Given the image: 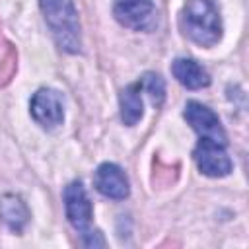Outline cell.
<instances>
[{"mask_svg":"<svg viewBox=\"0 0 249 249\" xmlns=\"http://www.w3.org/2000/svg\"><path fill=\"white\" fill-rule=\"evenodd\" d=\"M181 31L200 47H214L222 37V19L212 0H187L179 18Z\"/></svg>","mask_w":249,"mask_h":249,"instance_id":"6da1fadb","label":"cell"},{"mask_svg":"<svg viewBox=\"0 0 249 249\" xmlns=\"http://www.w3.org/2000/svg\"><path fill=\"white\" fill-rule=\"evenodd\" d=\"M47 25L62 51L78 53L82 47L80 19L72 0H39Z\"/></svg>","mask_w":249,"mask_h":249,"instance_id":"7a4b0ae2","label":"cell"},{"mask_svg":"<svg viewBox=\"0 0 249 249\" xmlns=\"http://www.w3.org/2000/svg\"><path fill=\"white\" fill-rule=\"evenodd\" d=\"M115 19L134 31H152L158 25V12L152 0H115Z\"/></svg>","mask_w":249,"mask_h":249,"instance_id":"3957f363","label":"cell"},{"mask_svg":"<svg viewBox=\"0 0 249 249\" xmlns=\"http://www.w3.org/2000/svg\"><path fill=\"white\" fill-rule=\"evenodd\" d=\"M183 117L193 126V130L200 136V140H212V142H218L222 146L228 144V136L220 124V119L206 105H202L198 101H189L185 105Z\"/></svg>","mask_w":249,"mask_h":249,"instance_id":"277c9868","label":"cell"},{"mask_svg":"<svg viewBox=\"0 0 249 249\" xmlns=\"http://www.w3.org/2000/svg\"><path fill=\"white\" fill-rule=\"evenodd\" d=\"M29 109H31V117L35 119V123L41 124L47 130H53L58 124H62V119H64L62 99L51 88L37 89L33 93V97H31Z\"/></svg>","mask_w":249,"mask_h":249,"instance_id":"5b68a950","label":"cell"},{"mask_svg":"<svg viewBox=\"0 0 249 249\" xmlns=\"http://www.w3.org/2000/svg\"><path fill=\"white\" fill-rule=\"evenodd\" d=\"M195 161L200 173L208 177H226L233 167L230 156L226 154V146L212 140H198L195 148Z\"/></svg>","mask_w":249,"mask_h":249,"instance_id":"8992f818","label":"cell"},{"mask_svg":"<svg viewBox=\"0 0 249 249\" xmlns=\"http://www.w3.org/2000/svg\"><path fill=\"white\" fill-rule=\"evenodd\" d=\"M64 208L72 228L78 231H88L91 224V202L80 181H72L64 189Z\"/></svg>","mask_w":249,"mask_h":249,"instance_id":"52a82bcc","label":"cell"},{"mask_svg":"<svg viewBox=\"0 0 249 249\" xmlns=\"http://www.w3.org/2000/svg\"><path fill=\"white\" fill-rule=\"evenodd\" d=\"M93 185L97 193L113 200H124L130 193L128 177L117 163H101L93 175Z\"/></svg>","mask_w":249,"mask_h":249,"instance_id":"ba28073f","label":"cell"},{"mask_svg":"<svg viewBox=\"0 0 249 249\" xmlns=\"http://www.w3.org/2000/svg\"><path fill=\"white\" fill-rule=\"evenodd\" d=\"M171 72L177 78V82L181 86H185L187 89H202V88H206L210 84L208 72L193 58H177V60H173Z\"/></svg>","mask_w":249,"mask_h":249,"instance_id":"9c48e42d","label":"cell"},{"mask_svg":"<svg viewBox=\"0 0 249 249\" xmlns=\"http://www.w3.org/2000/svg\"><path fill=\"white\" fill-rule=\"evenodd\" d=\"M0 218L12 231H21L29 222V210L19 196L4 195L0 198Z\"/></svg>","mask_w":249,"mask_h":249,"instance_id":"30bf717a","label":"cell"},{"mask_svg":"<svg viewBox=\"0 0 249 249\" xmlns=\"http://www.w3.org/2000/svg\"><path fill=\"white\" fill-rule=\"evenodd\" d=\"M142 86L138 84H130L121 91V119L126 126H134L142 115H144V107H142V97H140Z\"/></svg>","mask_w":249,"mask_h":249,"instance_id":"8fae6325","label":"cell"},{"mask_svg":"<svg viewBox=\"0 0 249 249\" xmlns=\"http://www.w3.org/2000/svg\"><path fill=\"white\" fill-rule=\"evenodd\" d=\"M140 86L148 91V95H150V99L156 107H160L163 103V99H165V82L160 74H156V72L144 74V78L140 80Z\"/></svg>","mask_w":249,"mask_h":249,"instance_id":"7c38bea8","label":"cell"}]
</instances>
